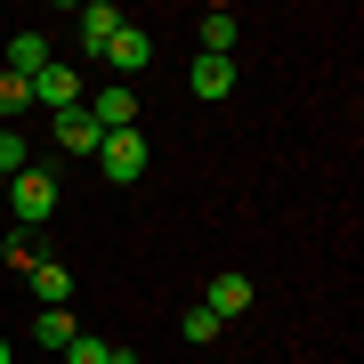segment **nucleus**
I'll use <instances>...</instances> for the list:
<instances>
[{
  "label": "nucleus",
  "mask_w": 364,
  "mask_h": 364,
  "mask_svg": "<svg viewBox=\"0 0 364 364\" xmlns=\"http://www.w3.org/2000/svg\"><path fill=\"white\" fill-rule=\"evenodd\" d=\"M0 203H9V210H16L25 227H41V219H57V178H49L41 162H25V170H16L9 186H0Z\"/></svg>",
  "instance_id": "nucleus-1"
},
{
  "label": "nucleus",
  "mask_w": 364,
  "mask_h": 364,
  "mask_svg": "<svg viewBox=\"0 0 364 364\" xmlns=\"http://www.w3.org/2000/svg\"><path fill=\"white\" fill-rule=\"evenodd\" d=\"M146 154H154V146H146V130H114V138L97 146V170H105L114 186H138V178H146Z\"/></svg>",
  "instance_id": "nucleus-2"
},
{
  "label": "nucleus",
  "mask_w": 364,
  "mask_h": 364,
  "mask_svg": "<svg viewBox=\"0 0 364 364\" xmlns=\"http://www.w3.org/2000/svg\"><path fill=\"white\" fill-rule=\"evenodd\" d=\"M33 105H49V114H73V105H81V73L49 57V73H33Z\"/></svg>",
  "instance_id": "nucleus-3"
},
{
  "label": "nucleus",
  "mask_w": 364,
  "mask_h": 364,
  "mask_svg": "<svg viewBox=\"0 0 364 364\" xmlns=\"http://www.w3.org/2000/svg\"><path fill=\"white\" fill-rule=\"evenodd\" d=\"M105 65H114V73H146V65H154V33H146V25H122L114 41H105Z\"/></svg>",
  "instance_id": "nucleus-4"
},
{
  "label": "nucleus",
  "mask_w": 364,
  "mask_h": 364,
  "mask_svg": "<svg viewBox=\"0 0 364 364\" xmlns=\"http://www.w3.org/2000/svg\"><path fill=\"white\" fill-rule=\"evenodd\" d=\"M49 138L65 146V154H97V146H105V130L90 122V105H73V114H49Z\"/></svg>",
  "instance_id": "nucleus-5"
},
{
  "label": "nucleus",
  "mask_w": 364,
  "mask_h": 364,
  "mask_svg": "<svg viewBox=\"0 0 364 364\" xmlns=\"http://www.w3.org/2000/svg\"><path fill=\"white\" fill-rule=\"evenodd\" d=\"M0 73H16V81L49 73V41H41L33 25H16V33H9V65H0Z\"/></svg>",
  "instance_id": "nucleus-6"
},
{
  "label": "nucleus",
  "mask_w": 364,
  "mask_h": 364,
  "mask_svg": "<svg viewBox=\"0 0 364 364\" xmlns=\"http://www.w3.org/2000/svg\"><path fill=\"white\" fill-rule=\"evenodd\" d=\"M90 122H97L105 138H114V130H138V90H97L90 97Z\"/></svg>",
  "instance_id": "nucleus-7"
},
{
  "label": "nucleus",
  "mask_w": 364,
  "mask_h": 364,
  "mask_svg": "<svg viewBox=\"0 0 364 364\" xmlns=\"http://www.w3.org/2000/svg\"><path fill=\"white\" fill-rule=\"evenodd\" d=\"M122 25H130V16H122L114 0H90V9H81V49H90V57H105V41H114Z\"/></svg>",
  "instance_id": "nucleus-8"
},
{
  "label": "nucleus",
  "mask_w": 364,
  "mask_h": 364,
  "mask_svg": "<svg viewBox=\"0 0 364 364\" xmlns=\"http://www.w3.org/2000/svg\"><path fill=\"white\" fill-rule=\"evenodd\" d=\"M186 90H195L203 105H219L235 90V57H195V73H186Z\"/></svg>",
  "instance_id": "nucleus-9"
},
{
  "label": "nucleus",
  "mask_w": 364,
  "mask_h": 364,
  "mask_svg": "<svg viewBox=\"0 0 364 364\" xmlns=\"http://www.w3.org/2000/svg\"><path fill=\"white\" fill-rule=\"evenodd\" d=\"M251 299H259V284H251V275H219V284H210V299H203V308H210V316H219V324H227V316H243Z\"/></svg>",
  "instance_id": "nucleus-10"
},
{
  "label": "nucleus",
  "mask_w": 364,
  "mask_h": 364,
  "mask_svg": "<svg viewBox=\"0 0 364 364\" xmlns=\"http://www.w3.org/2000/svg\"><path fill=\"white\" fill-rule=\"evenodd\" d=\"M25 284L41 291V308H65V299H73V267H57V259H33V267H25Z\"/></svg>",
  "instance_id": "nucleus-11"
},
{
  "label": "nucleus",
  "mask_w": 364,
  "mask_h": 364,
  "mask_svg": "<svg viewBox=\"0 0 364 364\" xmlns=\"http://www.w3.org/2000/svg\"><path fill=\"white\" fill-rule=\"evenodd\" d=\"M65 364H138V348H114V340L73 332V340H65Z\"/></svg>",
  "instance_id": "nucleus-12"
},
{
  "label": "nucleus",
  "mask_w": 364,
  "mask_h": 364,
  "mask_svg": "<svg viewBox=\"0 0 364 364\" xmlns=\"http://www.w3.org/2000/svg\"><path fill=\"white\" fill-rule=\"evenodd\" d=\"M235 9H203V57H235Z\"/></svg>",
  "instance_id": "nucleus-13"
},
{
  "label": "nucleus",
  "mask_w": 364,
  "mask_h": 364,
  "mask_svg": "<svg viewBox=\"0 0 364 364\" xmlns=\"http://www.w3.org/2000/svg\"><path fill=\"white\" fill-rule=\"evenodd\" d=\"M73 332H81V324H73L65 308H41V324H33V340H41V348H65Z\"/></svg>",
  "instance_id": "nucleus-14"
},
{
  "label": "nucleus",
  "mask_w": 364,
  "mask_h": 364,
  "mask_svg": "<svg viewBox=\"0 0 364 364\" xmlns=\"http://www.w3.org/2000/svg\"><path fill=\"white\" fill-rule=\"evenodd\" d=\"M33 105V81H16V73H0V130H9L16 114Z\"/></svg>",
  "instance_id": "nucleus-15"
},
{
  "label": "nucleus",
  "mask_w": 364,
  "mask_h": 364,
  "mask_svg": "<svg viewBox=\"0 0 364 364\" xmlns=\"http://www.w3.org/2000/svg\"><path fill=\"white\" fill-rule=\"evenodd\" d=\"M25 170V130H0V178H16Z\"/></svg>",
  "instance_id": "nucleus-16"
},
{
  "label": "nucleus",
  "mask_w": 364,
  "mask_h": 364,
  "mask_svg": "<svg viewBox=\"0 0 364 364\" xmlns=\"http://www.w3.org/2000/svg\"><path fill=\"white\" fill-rule=\"evenodd\" d=\"M186 340H195V348H210V340H219V316H210V308H186Z\"/></svg>",
  "instance_id": "nucleus-17"
},
{
  "label": "nucleus",
  "mask_w": 364,
  "mask_h": 364,
  "mask_svg": "<svg viewBox=\"0 0 364 364\" xmlns=\"http://www.w3.org/2000/svg\"><path fill=\"white\" fill-rule=\"evenodd\" d=\"M0 251H9V267H33V259H41V251H33V235H25V227H16V235H9V243H0Z\"/></svg>",
  "instance_id": "nucleus-18"
},
{
  "label": "nucleus",
  "mask_w": 364,
  "mask_h": 364,
  "mask_svg": "<svg viewBox=\"0 0 364 364\" xmlns=\"http://www.w3.org/2000/svg\"><path fill=\"white\" fill-rule=\"evenodd\" d=\"M0 364H16V340H0Z\"/></svg>",
  "instance_id": "nucleus-19"
},
{
  "label": "nucleus",
  "mask_w": 364,
  "mask_h": 364,
  "mask_svg": "<svg viewBox=\"0 0 364 364\" xmlns=\"http://www.w3.org/2000/svg\"><path fill=\"white\" fill-rule=\"evenodd\" d=\"M0 186H9V178H0Z\"/></svg>",
  "instance_id": "nucleus-20"
}]
</instances>
